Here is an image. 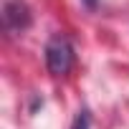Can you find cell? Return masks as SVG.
I'll list each match as a JSON object with an SVG mask.
<instances>
[{
	"mask_svg": "<svg viewBox=\"0 0 129 129\" xmlns=\"http://www.w3.org/2000/svg\"><path fill=\"white\" fill-rule=\"evenodd\" d=\"M46 66H48V71L53 76H63V74L71 71V66H74V46L63 33L51 36V41L46 43Z\"/></svg>",
	"mask_w": 129,
	"mask_h": 129,
	"instance_id": "1",
	"label": "cell"
},
{
	"mask_svg": "<svg viewBox=\"0 0 129 129\" xmlns=\"http://www.w3.org/2000/svg\"><path fill=\"white\" fill-rule=\"evenodd\" d=\"M3 25L8 33H23L30 25V8L23 0H8L3 5Z\"/></svg>",
	"mask_w": 129,
	"mask_h": 129,
	"instance_id": "2",
	"label": "cell"
},
{
	"mask_svg": "<svg viewBox=\"0 0 129 129\" xmlns=\"http://www.w3.org/2000/svg\"><path fill=\"white\" fill-rule=\"evenodd\" d=\"M89 126H91V114H89V109H81V111L76 114L71 129H89Z\"/></svg>",
	"mask_w": 129,
	"mask_h": 129,
	"instance_id": "3",
	"label": "cell"
},
{
	"mask_svg": "<svg viewBox=\"0 0 129 129\" xmlns=\"http://www.w3.org/2000/svg\"><path fill=\"white\" fill-rule=\"evenodd\" d=\"M81 3H84V5L89 8V10H94V8H96V3H99V0H81Z\"/></svg>",
	"mask_w": 129,
	"mask_h": 129,
	"instance_id": "4",
	"label": "cell"
}]
</instances>
